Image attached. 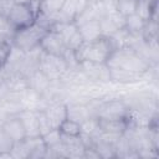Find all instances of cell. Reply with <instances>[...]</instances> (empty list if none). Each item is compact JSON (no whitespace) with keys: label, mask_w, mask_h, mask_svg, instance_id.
Returning a JSON list of instances; mask_svg holds the SVG:
<instances>
[{"label":"cell","mask_w":159,"mask_h":159,"mask_svg":"<svg viewBox=\"0 0 159 159\" xmlns=\"http://www.w3.org/2000/svg\"><path fill=\"white\" fill-rule=\"evenodd\" d=\"M37 9L34 4H14L6 15L7 22L14 30L27 27L36 21Z\"/></svg>","instance_id":"cell-4"},{"label":"cell","mask_w":159,"mask_h":159,"mask_svg":"<svg viewBox=\"0 0 159 159\" xmlns=\"http://www.w3.org/2000/svg\"><path fill=\"white\" fill-rule=\"evenodd\" d=\"M106 65L108 68L120 67L140 76L152 68V62L140 55L133 46H122L114 48Z\"/></svg>","instance_id":"cell-1"},{"label":"cell","mask_w":159,"mask_h":159,"mask_svg":"<svg viewBox=\"0 0 159 159\" xmlns=\"http://www.w3.org/2000/svg\"><path fill=\"white\" fill-rule=\"evenodd\" d=\"M0 42H11V35L0 30Z\"/></svg>","instance_id":"cell-25"},{"label":"cell","mask_w":159,"mask_h":159,"mask_svg":"<svg viewBox=\"0 0 159 159\" xmlns=\"http://www.w3.org/2000/svg\"><path fill=\"white\" fill-rule=\"evenodd\" d=\"M66 106H67V118L76 120L78 123H82L93 116L89 107L86 104L72 103V104H66Z\"/></svg>","instance_id":"cell-15"},{"label":"cell","mask_w":159,"mask_h":159,"mask_svg":"<svg viewBox=\"0 0 159 159\" xmlns=\"http://www.w3.org/2000/svg\"><path fill=\"white\" fill-rule=\"evenodd\" d=\"M14 147L12 139L7 135V133L4 130L2 125L0 124V158H12L11 157V149Z\"/></svg>","instance_id":"cell-21"},{"label":"cell","mask_w":159,"mask_h":159,"mask_svg":"<svg viewBox=\"0 0 159 159\" xmlns=\"http://www.w3.org/2000/svg\"><path fill=\"white\" fill-rule=\"evenodd\" d=\"M39 1H40V0H34V1H32V4H34V5H35V6H36V4H37V2H39ZM36 9H37V6H36Z\"/></svg>","instance_id":"cell-27"},{"label":"cell","mask_w":159,"mask_h":159,"mask_svg":"<svg viewBox=\"0 0 159 159\" xmlns=\"http://www.w3.org/2000/svg\"><path fill=\"white\" fill-rule=\"evenodd\" d=\"M39 48L45 53L56 55V56H61V57H63L65 52L67 51V47H66L63 40L61 39V36L52 30L47 31L43 35Z\"/></svg>","instance_id":"cell-7"},{"label":"cell","mask_w":159,"mask_h":159,"mask_svg":"<svg viewBox=\"0 0 159 159\" xmlns=\"http://www.w3.org/2000/svg\"><path fill=\"white\" fill-rule=\"evenodd\" d=\"M108 71H109L111 81H116V82H120V83L137 82L142 77L140 75H137L134 72H130V71L120 68V67H112V68H108Z\"/></svg>","instance_id":"cell-16"},{"label":"cell","mask_w":159,"mask_h":159,"mask_svg":"<svg viewBox=\"0 0 159 159\" xmlns=\"http://www.w3.org/2000/svg\"><path fill=\"white\" fill-rule=\"evenodd\" d=\"M124 21H125V17L123 15H120L118 11H116V10L108 11L106 15H103L99 19L103 36L109 37L113 34H116L117 31L124 29Z\"/></svg>","instance_id":"cell-8"},{"label":"cell","mask_w":159,"mask_h":159,"mask_svg":"<svg viewBox=\"0 0 159 159\" xmlns=\"http://www.w3.org/2000/svg\"><path fill=\"white\" fill-rule=\"evenodd\" d=\"M77 27L83 39V42H91V41L99 39L101 36H103L99 20H91V21H87V22L77 26Z\"/></svg>","instance_id":"cell-13"},{"label":"cell","mask_w":159,"mask_h":159,"mask_svg":"<svg viewBox=\"0 0 159 159\" xmlns=\"http://www.w3.org/2000/svg\"><path fill=\"white\" fill-rule=\"evenodd\" d=\"M93 147L96 148L99 158H103V159L117 158L116 145L112 142L102 140V139H96V140H93Z\"/></svg>","instance_id":"cell-19"},{"label":"cell","mask_w":159,"mask_h":159,"mask_svg":"<svg viewBox=\"0 0 159 159\" xmlns=\"http://www.w3.org/2000/svg\"><path fill=\"white\" fill-rule=\"evenodd\" d=\"M37 68L43 75H46L51 81H53V80H60L62 76H65L68 72L70 66L63 57L40 51L37 60Z\"/></svg>","instance_id":"cell-5"},{"label":"cell","mask_w":159,"mask_h":159,"mask_svg":"<svg viewBox=\"0 0 159 159\" xmlns=\"http://www.w3.org/2000/svg\"><path fill=\"white\" fill-rule=\"evenodd\" d=\"M135 6H137V0H116L114 4L116 11H118L124 17L130 14H134Z\"/></svg>","instance_id":"cell-22"},{"label":"cell","mask_w":159,"mask_h":159,"mask_svg":"<svg viewBox=\"0 0 159 159\" xmlns=\"http://www.w3.org/2000/svg\"><path fill=\"white\" fill-rule=\"evenodd\" d=\"M14 4H32L34 0H11Z\"/></svg>","instance_id":"cell-26"},{"label":"cell","mask_w":159,"mask_h":159,"mask_svg":"<svg viewBox=\"0 0 159 159\" xmlns=\"http://www.w3.org/2000/svg\"><path fill=\"white\" fill-rule=\"evenodd\" d=\"M50 83H51V80L46 75H43L39 68H36V71H34L31 76H29L27 78L29 89H32L37 94H42L43 92H46L48 89Z\"/></svg>","instance_id":"cell-12"},{"label":"cell","mask_w":159,"mask_h":159,"mask_svg":"<svg viewBox=\"0 0 159 159\" xmlns=\"http://www.w3.org/2000/svg\"><path fill=\"white\" fill-rule=\"evenodd\" d=\"M58 130L63 137H81V134H82L81 123L72 120L70 118H66L60 124Z\"/></svg>","instance_id":"cell-20"},{"label":"cell","mask_w":159,"mask_h":159,"mask_svg":"<svg viewBox=\"0 0 159 159\" xmlns=\"http://www.w3.org/2000/svg\"><path fill=\"white\" fill-rule=\"evenodd\" d=\"M134 12L144 21H158V0H137Z\"/></svg>","instance_id":"cell-11"},{"label":"cell","mask_w":159,"mask_h":159,"mask_svg":"<svg viewBox=\"0 0 159 159\" xmlns=\"http://www.w3.org/2000/svg\"><path fill=\"white\" fill-rule=\"evenodd\" d=\"M145 22L140 16H138L135 12L130 14L128 16H125V21H124V29L132 35V36H142L143 29L145 26Z\"/></svg>","instance_id":"cell-17"},{"label":"cell","mask_w":159,"mask_h":159,"mask_svg":"<svg viewBox=\"0 0 159 159\" xmlns=\"http://www.w3.org/2000/svg\"><path fill=\"white\" fill-rule=\"evenodd\" d=\"M41 138H42V142L46 145V148H52V147H55L62 142V134L60 133L58 128L51 129L50 132L42 134Z\"/></svg>","instance_id":"cell-23"},{"label":"cell","mask_w":159,"mask_h":159,"mask_svg":"<svg viewBox=\"0 0 159 159\" xmlns=\"http://www.w3.org/2000/svg\"><path fill=\"white\" fill-rule=\"evenodd\" d=\"M66 0H40L36 6H37V12L43 14V15H48L52 16L55 14H57Z\"/></svg>","instance_id":"cell-18"},{"label":"cell","mask_w":159,"mask_h":159,"mask_svg":"<svg viewBox=\"0 0 159 159\" xmlns=\"http://www.w3.org/2000/svg\"><path fill=\"white\" fill-rule=\"evenodd\" d=\"M11 50H12L11 42H0V70H2L7 65L11 55Z\"/></svg>","instance_id":"cell-24"},{"label":"cell","mask_w":159,"mask_h":159,"mask_svg":"<svg viewBox=\"0 0 159 159\" xmlns=\"http://www.w3.org/2000/svg\"><path fill=\"white\" fill-rule=\"evenodd\" d=\"M1 125H2L4 130L7 133V135L12 139L14 143L22 142V140H25L27 138V133H26L25 125H24L21 118L17 114L6 118L1 123Z\"/></svg>","instance_id":"cell-9"},{"label":"cell","mask_w":159,"mask_h":159,"mask_svg":"<svg viewBox=\"0 0 159 159\" xmlns=\"http://www.w3.org/2000/svg\"><path fill=\"white\" fill-rule=\"evenodd\" d=\"M114 45L111 40V37L101 36L99 39L91 41V42H83L75 52V57L77 63L82 62H92V63H99L106 65L108 61L111 53L114 50Z\"/></svg>","instance_id":"cell-2"},{"label":"cell","mask_w":159,"mask_h":159,"mask_svg":"<svg viewBox=\"0 0 159 159\" xmlns=\"http://www.w3.org/2000/svg\"><path fill=\"white\" fill-rule=\"evenodd\" d=\"M130 108L127 103L119 99H111L99 103L93 111V116L97 118H128Z\"/></svg>","instance_id":"cell-6"},{"label":"cell","mask_w":159,"mask_h":159,"mask_svg":"<svg viewBox=\"0 0 159 159\" xmlns=\"http://www.w3.org/2000/svg\"><path fill=\"white\" fill-rule=\"evenodd\" d=\"M42 111L52 128H58L60 124L67 118V106L65 103H53Z\"/></svg>","instance_id":"cell-10"},{"label":"cell","mask_w":159,"mask_h":159,"mask_svg":"<svg viewBox=\"0 0 159 159\" xmlns=\"http://www.w3.org/2000/svg\"><path fill=\"white\" fill-rule=\"evenodd\" d=\"M17 116L21 118L27 137H37L41 135L40 130H39V122H37V114L36 111H30V109H25L21 111L20 113H17Z\"/></svg>","instance_id":"cell-14"},{"label":"cell","mask_w":159,"mask_h":159,"mask_svg":"<svg viewBox=\"0 0 159 159\" xmlns=\"http://www.w3.org/2000/svg\"><path fill=\"white\" fill-rule=\"evenodd\" d=\"M46 32L47 30H45L35 21V24L27 27L15 30L11 37V45L25 53L34 52L40 47V42Z\"/></svg>","instance_id":"cell-3"}]
</instances>
